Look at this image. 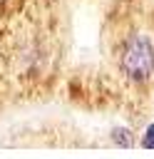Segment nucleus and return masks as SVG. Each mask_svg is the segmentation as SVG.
<instances>
[{
  "label": "nucleus",
  "instance_id": "1",
  "mask_svg": "<svg viewBox=\"0 0 154 159\" xmlns=\"http://www.w3.org/2000/svg\"><path fill=\"white\" fill-rule=\"evenodd\" d=\"M119 70L132 84H147L154 77V42L144 35H132L119 52Z\"/></svg>",
  "mask_w": 154,
  "mask_h": 159
},
{
  "label": "nucleus",
  "instance_id": "2",
  "mask_svg": "<svg viewBox=\"0 0 154 159\" xmlns=\"http://www.w3.org/2000/svg\"><path fill=\"white\" fill-rule=\"evenodd\" d=\"M109 139H112L117 147H124V149L134 147V142H137V137H134V132H132L129 127H112Z\"/></svg>",
  "mask_w": 154,
  "mask_h": 159
},
{
  "label": "nucleus",
  "instance_id": "3",
  "mask_svg": "<svg viewBox=\"0 0 154 159\" xmlns=\"http://www.w3.org/2000/svg\"><path fill=\"white\" fill-rule=\"evenodd\" d=\"M139 144H142L144 149H154V122H152V124H147V129L142 132Z\"/></svg>",
  "mask_w": 154,
  "mask_h": 159
}]
</instances>
